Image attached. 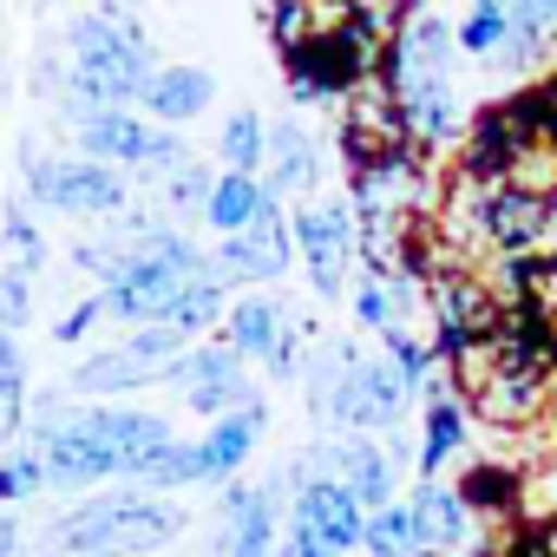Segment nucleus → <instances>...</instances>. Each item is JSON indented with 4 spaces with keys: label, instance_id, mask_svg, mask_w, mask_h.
<instances>
[{
    "label": "nucleus",
    "instance_id": "obj_27",
    "mask_svg": "<svg viewBox=\"0 0 557 557\" xmlns=\"http://www.w3.org/2000/svg\"><path fill=\"white\" fill-rule=\"evenodd\" d=\"M453 40H459V53L466 60H505V47H511V8H466L459 21H453Z\"/></svg>",
    "mask_w": 557,
    "mask_h": 557
},
{
    "label": "nucleus",
    "instance_id": "obj_2",
    "mask_svg": "<svg viewBox=\"0 0 557 557\" xmlns=\"http://www.w3.org/2000/svg\"><path fill=\"white\" fill-rule=\"evenodd\" d=\"M190 511L164 492H145V485H112V492H86L73 498L60 518H47L40 544L53 557H151V550H171L184 537Z\"/></svg>",
    "mask_w": 557,
    "mask_h": 557
},
{
    "label": "nucleus",
    "instance_id": "obj_23",
    "mask_svg": "<svg viewBox=\"0 0 557 557\" xmlns=\"http://www.w3.org/2000/svg\"><path fill=\"white\" fill-rule=\"evenodd\" d=\"M557 53V0H511V47L505 66L511 73H537Z\"/></svg>",
    "mask_w": 557,
    "mask_h": 557
},
{
    "label": "nucleus",
    "instance_id": "obj_3",
    "mask_svg": "<svg viewBox=\"0 0 557 557\" xmlns=\"http://www.w3.org/2000/svg\"><path fill=\"white\" fill-rule=\"evenodd\" d=\"M275 66H283V92H289V106H309V112L335 106V112H342L361 86H374L381 47H368V40L335 14V21H322L302 47L275 53Z\"/></svg>",
    "mask_w": 557,
    "mask_h": 557
},
{
    "label": "nucleus",
    "instance_id": "obj_24",
    "mask_svg": "<svg viewBox=\"0 0 557 557\" xmlns=\"http://www.w3.org/2000/svg\"><path fill=\"white\" fill-rule=\"evenodd\" d=\"M453 485H459V498L479 511V524L518 518V466H505V459H472Z\"/></svg>",
    "mask_w": 557,
    "mask_h": 557
},
{
    "label": "nucleus",
    "instance_id": "obj_11",
    "mask_svg": "<svg viewBox=\"0 0 557 557\" xmlns=\"http://www.w3.org/2000/svg\"><path fill=\"white\" fill-rule=\"evenodd\" d=\"M269 400H249V407H236V413H223V420H210L197 440H190V472H197V485H210V492H223V485H236L243 479V466L256 459V446L269 440Z\"/></svg>",
    "mask_w": 557,
    "mask_h": 557
},
{
    "label": "nucleus",
    "instance_id": "obj_36",
    "mask_svg": "<svg viewBox=\"0 0 557 557\" xmlns=\"http://www.w3.org/2000/svg\"><path fill=\"white\" fill-rule=\"evenodd\" d=\"M498 557H557V531H518V537H505L498 544Z\"/></svg>",
    "mask_w": 557,
    "mask_h": 557
},
{
    "label": "nucleus",
    "instance_id": "obj_13",
    "mask_svg": "<svg viewBox=\"0 0 557 557\" xmlns=\"http://www.w3.org/2000/svg\"><path fill=\"white\" fill-rule=\"evenodd\" d=\"M289 524H302L329 557H361V544H368V505H361L348 485L322 479V472H315L309 485H296Z\"/></svg>",
    "mask_w": 557,
    "mask_h": 557
},
{
    "label": "nucleus",
    "instance_id": "obj_19",
    "mask_svg": "<svg viewBox=\"0 0 557 557\" xmlns=\"http://www.w3.org/2000/svg\"><path fill=\"white\" fill-rule=\"evenodd\" d=\"M145 387H164V374L145 368V361L125 355V348H92V355H79V361L66 368V394H73V400H132V394H145Z\"/></svg>",
    "mask_w": 557,
    "mask_h": 557
},
{
    "label": "nucleus",
    "instance_id": "obj_20",
    "mask_svg": "<svg viewBox=\"0 0 557 557\" xmlns=\"http://www.w3.org/2000/svg\"><path fill=\"white\" fill-rule=\"evenodd\" d=\"M296 322V309L283 302V296H269V289H249V296H236L230 302V315H223V329H216V342H230L243 361H262L275 342H283V329Z\"/></svg>",
    "mask_w": 557,
    "mask_h": 557
},
{
    "label": "nucleus",
    "instance_id": "obj_16",
    "mask_svg": "<svg viewBox=\"0 0 557 557\" xmlns=\"http://www.w3.org/2000/svg\"><path fill=\"white\" fill-rule=\"evenodd\" d=\"M400 112H407V138L440 158V151H459L466 132H472V106L459 92V79H413L400 92Z\"/></svg>",
    "mask_w": 557,
    "mask_h": 557
},
{
    "label": "nucleus",
    "instance_id": "obj_5",
    "mask_svg": "<svg viewBox=\"0 0 557 557\" xmlns=\"http://www.w3.org/2000/svg\"><path fill=\"white\" fill-rule=\"evenodd\" d=\"M289 230H296V256H302V275H309L315 302H342L361 283V216H355L348 190L296 203Z\"/></svg>",
    "mask_w": 557,
    "mask_h": 557
},
{
    "label": "nucleus",
    "instance_id": "obj_9",
    "mask_svg": "<svg viewBox=\"0 0 557 557\" xmlns=\"http://www.w3.org/2000/svg\"><path fill=\"white\" fill-rule=\"evenodd\" d=\"M309 459H315L322 479L348 485L368 511H381V505L400 498V472H407V466H400V459L387 453V440H374V433H335V440L309 446Z\"/></svg>",
    "mask_w": 557,
    "mask_h": 557
},
{
    "label": "nucleus",
    "instance_id": "obj_37",
    "mask_svg": "<svg viewBox=\"0 0 557 557\" xmlns=\"http://www.w3.org/2000/svg\"><path fill=\"white\" fill-rule=\"evenodd\" d=\"M537 440H544L537 459H557V394H550V407H544V420H537Z\"/></svg>",
    "mask_w": 557,
    "mask_h": 557
},
{
    "label": "nucleus",
    "instance_id": "obj_34",
    "mask_svg": "<svg viewBox=\"0 0 557 557\" xmlns=\"http://www.w3.org/2000/svg\"><path fill=\"white\" fill-rule=\"evenodd\" d=\"M125 355H138L145 368H171V361H184V348H190V335H177V329H164V322H145V329H125V342H119Z\"/></svg>",
    "mask_w": 557,
    "mask_h": 557
},
{
    "label": "nucleus",
    "instance_id": "obj_17",
    "mask_svg": "<svg viewBox=\"0 0 557 557\" xmlns=\"http://www.w3.org/2000/svg\"><path fill=\"white\" fill-rule=\"evenodd\" d=\"M413 518H420V544H426V557H459L466 544H479L485 537V524H479V511L459 498V485H446V479H413Z\"/></svg>",
    "mask_w": 557,
    "mask_h": 557
},
{
    "label": "nucleus",
    "instance_id": "obj_7",
    "mask_svg": "<svg viewBox=\"0 0 557 557\" xmlns=\"http://www.w3.org/2000/svg\"><path fill=\"white\" fill-rule=\"evenodd\" d=\"M296 230H289V203H275L256 230L243 236H216L210 243V275L230 289V296H249V289H269L296 269Z\"/></svg>",
    "mask_w": 557,
    "mask_h": 557
},
{
    "label": "nucleus",
    "instance_id": "obj_21",
    "mask_svg": "<svg viewBox=\"0 0 557 557\" xmlns=\"http://www.w3.org/2000/svg\"><path fill=\"white\" fill-rule=\"evenodd\" d=\"M275 203H283V197H275L262 177H243V171H223L216 177V190H210V210H203V223L216 230V236H243V230H256Z\"/></svg>",
    "mask_w": 557,
    "mask_h": 557
},
{
    "label": "nucleus",
    "instance_id": "obj_42",
    "mask_svg": "<svg viewBox=\"0 0 557 557\" xmlns=\"http://www.w3.org/2000/svg\"><path fill=\"white\" fill-rule=\"evenodd\" d=\"M466 8H511V0H466Z\"/></svg>",
    "mask_w": 557,
    "mask_h": 557
},
{
    "label": "nucleus",
    "instance_id": "obj_15",
    "mask_svg": "<svg viewBox=\"0 0 557 557\" xmlns=\"http://www.w3.org/2000/svg\"><path fill=\"white\" fill-rule=\"evenodd\" d=\"M329 177V158H322V138L302 125V119H269V164H262V184L283 197V203H309Z\"/></svg>",
    "mask_w": 557,
    "mask_h": 557
},
{
    "label": "nucleus",
    "instance_id": "obj_25",
    "mask_svg": "<svg viewBox=\"0 0 557 557\" xmlns=\"http://www.w3.org/2000/svg\"><path fill=\"white\" fill-rule=\"evenodd\" d=\"M216 158H223V171L262 177V164H269V119L256 106H236L223 119V132H216Z\"/></svg>",
    "mask_w": 557,
    "mask_h": 557
},
{
    "label": "nucleus",
    "instance_id": "obj_30",
    "mask_svg": "<svg viewBox=\"0 0 557 557\" xmlns=\"http://www.w3.org/2000/svg\"><path fill=\"white\" fill-rule=\"evenodd\" d=\"M518 524H531V531H557V459H531V466H518Z\"/></svg>",
    "mask_w": 557,
    "mask_h": 557
},
{
    "label": "nucleus",
    "instance_id": "obj_22",
    "mask_svg": "<svg viewBox=\"0 0 557 557\" xmlns=\"http://www.w3.org/2000/svg\"><path fill=\"white\" fill-rule=\"evenodd\" d=\"M27 394H34L27 335L0 329V446H21L27 440Z\"/></svg>",
    "mask_w": 557,
    "mask_h": 557
},
{
    "label": "nucleus",
    "instance_id": "obj_12",
    "mask_svg": "<svg viewBox=\"0 0 557 557\" xmlns=\"http://www.w3.org/2000/svg\"><path fill=\"white\" fill-rule=\"evenodd\" d=\"M223 498V557H275L283 550V479H236Z\"/></svg>",
    "mask_w": 557,
    "mask_h": 557
},
{
    "label": "nucleus",
    "instance_id": "obj_33",
    "mask_svg": "<svg viewBox=\"0 0 557 557\" xmlns=\"http://www.w3.org/2000/svg\"><path fill=\"white\" fill-rule=\"evenodd\" d=\"M216 177H223V171H210L203 158H190V164H184V171L164 184V210H171L177 223H184V216H203V210H210V190H216Z\"/></svg>",
    "mask_w": 557,
    "mask_h": 557
},
{
    "label": "nucleus",
    "instance_id": "obj_39",
    "mask_svg": "<svg viewBox=\"0 0 557 557\" xmlns=\"http://www.w3.org/2000/svg\"><path fill=\"white\" fill-rule=\"evenodd\" d=\"M459 557H498V544H492V537H479V544H466Z\"/></svg>",
    "mask_w": 557,
    "mask_h": 557
},
{
    "label": "nucleus",
    "instance_id": "obj_18",
    "mask_svg": "<svg viewBox=\"0 0 557 557\" xmlns=\"http://www.w3.org/2000/svg\"><path fill=\"white\" fill-rule=\"evenodd\" d=\"M210 106H216V73L197 66V60H171V66H158L151 86H145V99H138V112H145L151 125H171V132H184V125L203 119Z\"/></svg>",
    "mask_w": 557,
    "mask_h": 557
},
{
    "label": "nucleus",
    "instance_id": "obj_40",
    "mask_svg": "<svg viewBox=\"0 0 557 557\" xmlns=\"http://www.w3.org/2000/svg\"><path fill=\"white\" fill-rule=\"evenodd\" d=\"M387 8H394V14L407 21V14H426V0H387Z\"/></svg>",
    "mask_w": 557,
    "mask_h": 557
},
{
    "label": "nucleus",
    "instance_id": "obj_26",
    "mask_svg": "<svg viewBox=\"0 0 557 557\" xmlns=\"http://www.w3.org/2000/svg\"><path fill=\"white\" fill-rule=\"evenodd\" d=\"M361 557H426V544H420V518H413L407 498L368 511V544H361Z\"/></svg>",
    "mask_w": 557,
    "mask_h": 557
},
{
    "label": "nucleus",
    "instance_id": "obj_32",
    "mask_svg": "<svg viewBox=\"0 0 557 557\" xmlns=\"http://www.w3.org/2000/svg\"><path fill=\"white\" fill-rule=\"evenodd\" d=\"M34 296H40V275H27L21 262H0V329L8 335L34 329Z\"/></svg>",
    "mask_w": 557,
    "mask_h": 557
},
{
    "label": "nucleus",
    "instance_id": "obj_10",
    "mask_svg": "<svg viewBox=\"0 0 557 557\" xmlns=\"http://www.w3.org/2000/svg\"><path fill=\"white\" fill-rule=\"evenodd\" d=\"M27 446H40V459H47V485L53 492H99L106 479H119V459H112V446L86 426V407H73L60 426H47V433H34Z\"/></svg>",
    "mask_w": 557,
    "mask_h": 557
},
{
    "label": "nucleus",
    "instance_id": "obj_35",
    "mask_svg": "<svg viewBox=\"0 0 557 557\" xmlns=\"http://www.w3.org/2000/svg\"><path fill=\"white\" fill-rule=\"evenodd\" d=\"M99 322H106V309H99V296H86V302H73V309L53 322V342H60V348H79Z\"/></svg>",
    "mask_w": 557,
    "mask_h": 557
},
{
    "label": "nucleus",
    "instance_id": "obj_41",
    "mask_svg": "<svg viewBox=\"0 0 557 557\" xmlns=\"http://www.w3.org/2000/svg\"><path fill=\"white\" fill-rule=\"evenodd\" d=\"M544 296L557 302V249H550V269H544Z\"/></svg>",
    "mask_w": 557,
    "mask_h": 557
},
{
    "label": "nucleus",
    "instance_id": "obj_38",
    "mask_svg": "<svg viewBox=\"0 0 557 557\" xmlns=\"http://www.w3.org/2000/svg\"><path fill=\"white\" fill-rule=\"evenodd\" d=\"M99 8H112V14H138V8H151V0H99Z\"/></svg>",
    "mask_w": 557,
    "mask_h": 557
},
{
    "label": "nucleus",
    "instance_id": "obj_8",
    "mask_svg": "<svg viewBox=\"0 0 557 557\" xmlns=\"http://www.w3.org/2000/svg\"><path fill=\"white\" fill-rule=\"evenodd\" d=\"M79 407H86V426L112 446L125 485H138V479L177 446V433H171V420H164L158 407H138V400H79Z\"/></svg>",
    "mask_w": 557,
    "mask_h": 557
},
{
    "label": "nucleus",
    "instance_id": "obj_29",
    "mask_svg": "<svg viewBox=\"0 0 557 557\" xmlns=\"http://www.w3.org/2000/svg\"><path fill=\"white\" fill-rule=\"evenodd\" d=\"M0 249H8V262H21L27 275L47 269V230H40V216L27 210V197H14L8 210H0Z\"/></svg>",
    "mask_w": 557,
    "mask_h": 557
},
{
    "label": "nucleus",
    "instance_id": "obj_6",
    "mask_svg": "<svg viewBox=\"0 0 557 557\" xmlns=\"http://www.w3.org/2000/svg\"><path fill=\"white\" fill-rule=\"evenodd\" d=\"M164 394L184 400V413H197V420H223V413L262 400L256 381H249V361L230 342H190L184 361L164 368Z\"/></svg>",
    "mask_w": 557,
    "mask_h": 557
},
{
    "label": "nucleus",
    "instance_id": "obj_28",
    "mask_svg": "<svg viewBox=\"0 0 557 557\" xmlns=\"http://www.w3.org/2000/svg\"><path fill=\"white\" fill-rule=\"evenodd\" d=\"M40 492H53L47 485V459H40V446H0V511H14V505H34Z\"/></svg>",
    "mask_w": 557,
    "mask_h": 557
},
{
    "label": "nucleus",
    "instance_id": "obj_1",
    "mask_svg": "<svg viewBox=\"0 0 557 557\" xmlns=\"http://www.w3.org/2000/svg\"><path fill=\"white\" fill-rule=\"evenodd\" d=\"M158 73V47L138 27V14H112V8H86L66 21V125L92 119V112H119L138 106L145 86Z\"/></svg>",
    "mask_w": 557,
    "mask_h": 557
},
{
    "label": "nucleus",
    "instance_id": "obj_4",
    "mask_svg": "<svg viewBox=\"0 0 557 557\" xmlns=\"http://www.w3.org/2000/svg\"><path fill=\"white\" fill-rule=\"evenodd\" d=\"M21 197L40 216L66 223H106L132 203V177L86 158V151H21Z\"/></svg>",
    "mask_w": 557,
    "mask_h": 557
},
{
    "label": "nucleus",
    "instance_id": "obj_31",
    "mask_svg": "<svg viewBox=\"0 0 557 557\" xmlns=\"http://www.w3.org/2000/svg\"><path fill=\"white\" fill-rule=\"evenodd\" d=\"M315 27H322V21H315V0H262V34H269L275 53L302 47Z\"/></svg>",
    "mask_w": 557,
    "mask_h": 557
},
{
    "label": "nucleus",
    "instance_id": "obj_14",
    "mask_svg": "<svg viewBox=\"0 0 557 557\" xmlns=\"http://www.w3.org/2000/svg\"><path fill=\"white\" fill-rule=\"evenodd\" d=\"M472 400L459 394L453 374H440L426 394H420V453H413V479H446V466L466 453L472 440Z\"/></svg>",
    "mask_w": 557,
    "mask_h": 557
}]
</instances>
